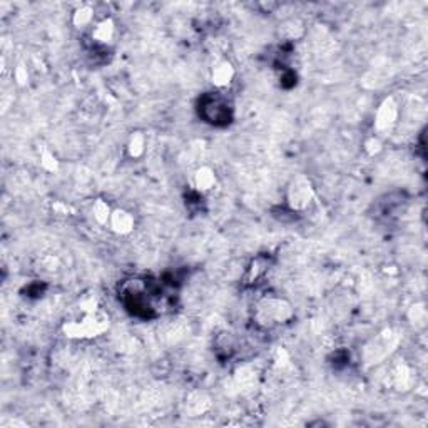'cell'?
<instances>
[{
    "label": "cell",
    "mask_w": 428,
    "mask_h": 428,
    "mask_svg": "<svg viewBox=\"0 0 428 428\" xmlns=\"http://www.w3.org/2000/svg\"><path fill=\"white\" fill-rule=\"evenodd\" d=\"M198 111L204 122L218 126V128L228 126L233 121V106L220 93H208L201 95Z\"/></svg>",
    "instance_id": "obj_1"
},
{
    "label": "cell",
    "mask_w": 428,
    "mask_h": 428,
    "mask_svg": "<svg viewBox=\"0 0 428 428\" xmlns=\"http://www.w3.org/2000/svg\"><path fill=\"white\" fill-rule=\"evenodd\" d=\"M293 198L295 201H291V204L295 208H300V206H305V204L309 203V198H312V191H309V186L305 182V185H296V187H293Z\"/></svg>",
    "instance_id": "obj_2"
}]
</instances>
